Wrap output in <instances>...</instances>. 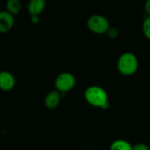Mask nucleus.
I'll list each match as a JSON object with an SVG mask.
<instances>
[{"label":"nucleus","instance_id":"6e6552de","mask_svg":"<svg viewBox=\"0 0 150 150\" xmlns=\"http://www.w3.org/2000/svg\"><path fill=\"white\" fill-rule=\"evenodd\" d=\"M46 7V0H30L27 5V11L32 15H40Z\"/></svg>","mask_w":150,"mask_h":150},{"label":"nucleus","instance_id":"20e7f679","mask_svg":"<svg viewBox=\"0 0 150 150\" xmlns=\"http://www.w3.org/2000/svg\"><path fill=\"white\" fill-rule=\"evenodd\" d=\"M76 83V77L73 74L69 72H62L59 74L54 80L55 90H57L62 94L67 93L74 89Z\"/></svg>","mask_w":150,"mask_h":150},{"label":"nucleus","instance_id":"4468645a","mask_svg":"<svg viewBox=\"0 0 150 150\" xmlns=\"http://www.w3.org/2000/svg\"><path fill=\"white\" fill-rule=\"evenodd\" d=\"M144 10L148 16H150V0H147L144 4Z\"/></svg>","mask_w":150,"mask_h":150},{"label":"nucleus","instance_id":"f257e3e1","mask_svg":"<svg viewBox=\"0 0 150 150\" xmlns=\"http://www.w3.org/2000/svg\"><path fill=\"white\" fill-rule=\"evenodd\" d=\"M85 101L93 107L107 109L109 107V99L106 91L98 85L89 86L84 91Z\"/></svg>","mask_w":150,"mask_h":150},{"label":"nucleus","instance_id":"9b49d317","mask_svg":"<svg viewBox=\"0 0 150 150\" xmlns=\"http://www.w3.org/2000/svg\"><path fill=\"white\" fill-rule=\"evenodd\" d=\"M142 32L145 37L150 40V16H148L142 23Z\"/></svg>","mask_w":150,"mask_h":150},{"label":"nucleus","instance_id":"39448f33","mask_svg":"<svg viewBox=\"0 0 150 150\" xmlns=\"http://www.w3.org/2000/svg\"><path fill=\"white\" fill-rule=\"evenodd\" d=\"M16 84L14 76L6 70L0 71V90L3 91H11Z\"/></svg>","mask_w":150,"mask_h":150},{"label":"nucleus","instance_id":"2eb2a0df","mask_svg":"<svg viewBox=\"0 0 150 150\" xmlns=\"http://www.w3.org/2000/svg\"><path fill=\"white\" fill-rule=\"evenodd\" d=\"M30 20L33 24H38L40 22V16L39 15H32L30 17Z\"/></svg>","mask_w":150,"mask_h":150},{"label":"nucleus","instance_id":"f8f14e48","mask_svg":"<svg viewBox=\"0 0 150 150\" xmlns=\"http://www.w3.org/2000/svg\"><path fill=\"white\" fill-rule=\"evenodd\" d=\"M106 34L109 38L111 39H115L118 37L119 35V30L116 27H112L110 26V28L108 29V31L106 32Z\"/></svg>","mask_w":150,"mask_h":150},{"label":"nucleus","instance_id":"1a4fd4ad","mask_svg":"<svg viewBox=\"0 0 150 150\" xmlns=\"http://www.w3.org/2000/svg\"><path fill=\"white\" fill-rule=\"evenodd\" d=\"M5 7L8 12L15 16L20 12L22 8V4L20 0H7L5 4Z\"/></svg>","mask_w":150,"mask_h":150},{"label":"nucleus","instance_id":"ddd939ff","mask_svg":"<svg viewBox=\"0 0 150 150\" xmlns=\"http://www.w3.org/2000/svg\"><path fill=\"white\" fill-rule=\"evenodd\" d=\"M133 150H150L149 147L145 143H137L133 146Z\"/></svg>","mask_w":150,"mask_h":150},{"label":"nucleus","instance_id":"f03ea898","mask_svg":"<svg viewBox=\"0 0 150 150\" xmlns=\"http://www.w3.org/2000/svg\"><path fill=\"white\" fill-rule=\"evenodd\" d=\"M139 68V61L137 56L130 52L122 54L118 60L117 69L118 71L126 76L134 75Z\"/></svg>","mask_w":150,"mask_h":150},{"label":"nucleus","instance_id":"0eeeda50","mask_svg":"<svg viewBox=\"0 0 150 150\" xmlns=\"http://www.w3.org/2000/svg\"><path fill=\"white\" fill-rule=\"evenodd\" d=\"M62 99V93L59 92L57 90H54L49 91L44 99V105L46 108L49 110H54L61 103Z\"/></svg>","mask_w":150,"mask_h":150},{"label":"nucleus","instance_id":"423d86ee","mask_svg":"<svg viewBox=\"0 0 150 150\" xmlns=\"http://www.w3.org/2000/svg\"><path fill=\"white\" fill-rule=\"evenodd\" d=\"M14 16L5 11H0V33H5L11 30L14 25Z\"/></svg>","mask_w":150,"mask_h":150},{"label":"nucleus","instance_id":"9d476101","mask_svg":"<svg viewBox=\"0 0 150 150\" xmlns=\"http://www.w3.org/2000/svg\"><path fill=\"white\" fill-rule=\"evenodd\" d=\"M110 150H133V145L126 140L119 139L112 142Z\"/></svg>","mask_w":150,"mask_h":150},{"label":"nucleus","instance_id":"7ed1b4c3","mask_svg":"<svg viewBox=\"0 0 150 150\" xmlns=\"http://www.w3.org/2000/svg\"><path fill=\"white\" fill-rule=\"evenodd\" d=\"M87 26L93 33L104 34L110 28V23L105 17L99 14H93L87 19Z\"/></svg>","mask_w":150,"mask_h":150}]
</instances>
